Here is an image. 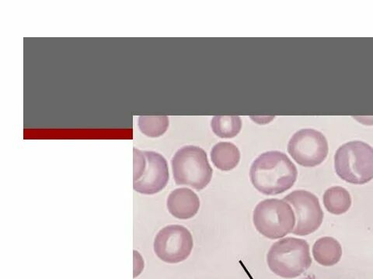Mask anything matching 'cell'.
<instances>
[{
    "instance_id": "cell-2",
    "label": "cell",
    "mask_w": 373,
    "mask_h": 279,
    "mask_svg": "<svg viewBox=\"0 0 373 279\" xmlns=\"http://www.w3.org/2000/svg\"><path fill=\"white\" fill-rule=\"evenodd\" d=\"M267 262L276 275L287 279L297 278L311 266L310 246L303 239H282L270 247Z\"/></svg>"
},
{
    "instance_id": "cell-8",
    "label": "cell",
    "mask_w": 373,
    "mask_h": 279,
    "mask_svg": "<svg viewBox=\"0 0 373 279\" xmlns=\"http://www.w3.org/2000/svg\"><path fill=\"white\" fill-rule=\"evenodd\" d=\"M194 246L191 232L181 225L164 227L157 235L155 252L158 258L166 263L178 264L185 261Z\"/></svg>"
},
{
    "instance_id": "cell-4",
    "label": "cell",
    "mask_w": 373,
    "mask_h": 279,
    "mask_svg": "<svg viewBox=\"0 0 373 279\" xmlns=\"http://www.w3.org/2000/svg\"><path fill=\"white\" fill-rule=\"evenodd\" d=\"M172 171L175 183L202 190L213 178L207 153L199 147L188 145L179 149L172 158Z\"/></svg>"
},
{
    "instance_id": "cell-9",
    "label": "cell",
    "mask_w": 373,
    "mask_h": 279,
    "mask_svg": "<svg viewBox=\"0 0 373 279\" xmlns=\"http://www.w3.org/2000/svg\"><path fill=\"white\" fill-rule=\"evenodd\" d=\"M294 208L296 222L292 233L306 236L319 229L323 222L324 212L318 198L306 190H296L284 198Z\"/></svg>"
},
{
    "instance_id": "cell-3",
    "label": "cell",
    "mask_w": 373,
    "mask_h": 279,
    "mask_svg": "<svg viewBox=\"0 0 373 279\" xmlns=\"http://www.w3.org/2000/svg\"><path fill=\"white\" fill-rule=\"evenodd\" d=\"M335 172L354 185H364L373 179V148L360 141L343 144L334 156Z\"/></svg>"
},
{
    "instance_id": "cell-10",
    "label": "cell",
    "mask_w": 373,
    "mask_h": 279,
    "mask_svg": "<svg viewBox=\"0 0 373 279\" xmlns=\"http://www.w3.org/2000/svg\"><path fill=\"white\" fill-rule=\"evenodd\" d=\"M167 208L170 214L180 219L194 217L200 208L199 197L188 188L173 191L167 198Z\"/></svg>"
},
{
    "instance_id": "cell-6",
    "label": "cell",
    "mask_w": 373,
    "mask_h": 279,
    "mask_svg": "<svg viewBox=\"0 0 373 279\" xmlns=\"http://www.w3.org/2000/svg\"><path fill=\"white\" fill-rule=\"evenodd\" d=\"M256 229L267 238H282L294 230L296 217L284 200L268 199L259 203L253 216Z\"/></svg>"
},
{
    "instance_id": "cell-5",
    "label": "cell",
    "mask_w": 373,
    "mask_h": 279,
    "mask_svg": "<svg viewBox=\"0 0 373 279\" xmlns=\"http://www.w3.org/2000/svg\"><path fill=\"white\" fill-rule=\"evenodd\" d=\"M133 189L145 195L162 191L169 181L167 161L160 154L134 149Z\"/></svg>"
},
{
    "instance_id": "cell-13",
    "label": "cell",
    "mask_w": 373,
    "mask_h": 279,
    "mask_svg": "<svg viewBox=\"0 0 373 279\" xmlns=\"http://www.w3.org/2000/svg\"><path fill=\"white\" fill-rule=\"evenodd\" d=\"M323 200L327 210L334 215L346 214L352 205V197L348 191L341 186L328 189Z\"/></svg>"
},
{
    "instance_id": "cell-7",
    "label": "cell",
    "mask_w": 373,
    "mask_h": 279,
    "mask_svg": "<svg viewBox=\"0 0 373 279\" xmlns=\"http://www.w3.org/2000/svg\"><path fill=\"white\" fill-rule=\"evenodd\" d=\"M329 151L328 143L321 132L303 129L292 137L288 152L299 165L313 168L323 163Z\"/></svg>"
},
{
    "instance_id": "cell-1",
    "label": "cell",
    "mask_w": 373,
    "mask_h": 279,
    "mask_svg": "<svg viewBox=\"0 0 373 279\" xmlns=\"http://www.w3.org/2000/svg\"><path fill=\"white\" fill-rule=\"evenodd\" d=\"M298 171L289 158L281 151H268L256 158L250 170L252 185L259 193L275 196L294 186Z\"/></svg>"
},
{
    "instance_id": "cell-11",
    "label": "cell",
    "mask_w": 373,
    "mask_h": 279,
    "mask_svg": "<svg viewBox=\"0 0 373 279\" xmlns=\"http://www.w3.org/2000/svg\"><path fill=\"white\" fill-rule=\"evenodd\" d=\"M314 259L323 266H333L339 262L342 248L339 242L330 237L318 240L313 247Z\"/></svg>"
},
{
    "instance_id": "cell-15",
    "label": "cell",
    "mask_w": 373,
    "mask_h": 279,
    "mask_svg": "<svg viewBox=\"0 0 373 279\" xmlns=\"http://www.w3.org/2000/svg\"><path fill=\"white\" fill-rule=\"evenodd\" d=\"M169 117L166 116H140L138 125L142 133L151 138L164 135L169 128Z\"/></svg>"
},
{
    "instance_id": "cell-12",
    "label": "cell",
    "mask_w": 373,
    "mask_h": 279,
    "mask_svg": "<svg viewBox=\"0 0 373 279\" xmlns=\"http://www.w3.org/2000/svg\"><path fill=\"white\" fill-rule=\"evenodd\" d=\"M211 160L218 170L228 172L238 165L240 152L235 144L219 142L211 151Z\"/></svg>"
},
{
    "instance_id": "cell-14",
    "label": "cell",
    "mask_w": 373,
    "mask_h": 279,
    "mask_svg": "<svg viewBox=\"0 0 373 279\" xmlns=\"http://www.w3.org/2000/svg\"><path fill=\"white\" fill-rule=\"evenodd\" d=\"M214 134L221 138H233L242 128V120L238 116H216L211 121Z\"/></svg>"
}]
</instances>
